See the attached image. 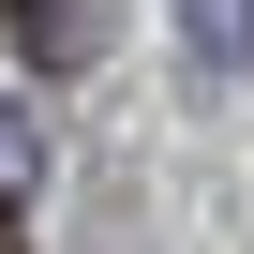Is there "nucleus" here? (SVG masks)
Masks as SVG:
<instances>
[{"mask_svg":"<svg viewBox=\"0 0 254 254\" xmlns=\"http://www.w3.org/2000/svg\"><path fill=\"white\" fill-rule=\"evenodd\" d=\"M194 45L209 60H254V0H194Z\"/></svg>","mask_w":254,"mask_h":254,"instance_id":"obj_1","label":"nucleus"}]
</instances>
